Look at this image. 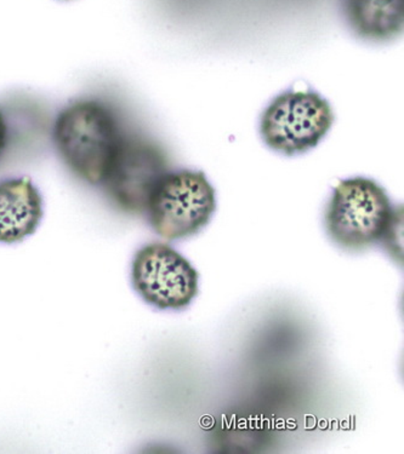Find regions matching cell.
Returning <instances> with one entry per match:
<instances>
[{"label": "cell", "instance_id": "obj_1", "mask_svg": "<svg viewBox=\"0 0 404 454\" xmlns=\"http://www.w3.org/2000/svg\"><path fill=\"white\" fill-rule=\"evenodd\" d=\"M125 135L115 113L96 98L66 106L52 128L59 157L73 174L92 185L104 184Z\"/></svg>", "mask_w": 404, "mask_h": 454}, {"label": "cell", "instance_id": "obj_2", "mask_svg": "<svg viewBox=\"0 0 404 454\" xmlns=\"http://www.w3.org/2000/svg\"><path fill=\"white\" fill-rule=\"evenodd\" d=\"M399 220V211L385 189L366 177L341 181L334 188L324 216L334 243L354 252L393 243Z\"/></svg>", "mask_w": 404, "mask_h": 454}, {"label": "cell", "instance_id": "obj_3", "mask_svg": "<svg viewBox=\"0 0 404 454\" xmlns=\"http://www.w3.org/2000/svg\"><path fill=\"white\" fill-rule=\"evenodd\" d=\"M217 194L203 171H168L159 180L146 207L155 233L169 241L194 237L210 223Z\"/></svg>", "mask_w": 404, "mask_h": 454}, {"label": "cell", "instance_id": "obj_4", "mask_svg": "<svg viewBox=\"0 0 404 454\" xmlns=\"http://www.w3.org/2000/svg\"><path fill=\"white\" fill-rule=\"evenodd\" d=\"M333 122L332 106L318 92L288 90L265 108L260 135L267 147L291 157L320 145Z\"/></svg>", "mask_w": 404, "mask_h": 454}, {"label": "cell", "instance_id": "obj_5", "mask_svg": "<svg viewBox=\"0 0 404 454\" xmlns=\"http://www.w3.org/2000/svg\"><path fill=\"white\" fill-rule=\"evenodd\" d=\"M198 279L190 261L167 244L146 245L132 261V286L161 310L186 309L197 297Z\"/></svg>", "mask_w": 404, "mask_h": 454}, {"label": "cell", "instance_id": "obj_6", "mask_svg": "<svg viewBox=\"0 0 404 454\" xmlns=\"http://www.w3.org/2000/svg\"><path fill=\"white\" fill-rule=\"evenodd\" d=\"M168 171L167 155L157 144L140 136L125 135L102 185L119 210L141 215L155 185Z\"/></svg>", "mask_w": 404, "mask_h": 454}, {"label": "cell", "instance_id": "obj_7", "mask_svg": "<svg viewBox=\"0 0 404 454\" xmlns=\"http://www.w3.org/2000/svg\"><path fill=\"white\" fill-rule=\"evenodd\" d=\"M42 218L43 198L31 178L0 182V243H20L35 234Z\"/></svg>", "mask_w": 404, "mask_h": 454}, {"label": "cell", "instance_id": "obj_8", "mask_svg": "<svg viewBox=\"0 0 404 454\" xmlns=\"http://www.w3.org/2000/svg\"><path fill=\"white\" fill-rule=\"evenodd\" d=\"M351 27L370 41H387L403 25V0H345Z\"/></svg>", "mask_w": 404, "mask_h": 454}, {"label": "cell", "instance_id": "obj_9", "mask_svg": "<svg viewBox=\"0 0 404 454\" xmlns=\"http://www.w3.org/2000/svg\"><path fill=\"white\" fill-rule=\"evenodd\" d=\"M9 124L8 119L5 117V113L0 108V160L3 155L5 154L6 149L9 145Z\"/></svg>", "mask_w": 404, "mask_h": 454}]
</instances>
